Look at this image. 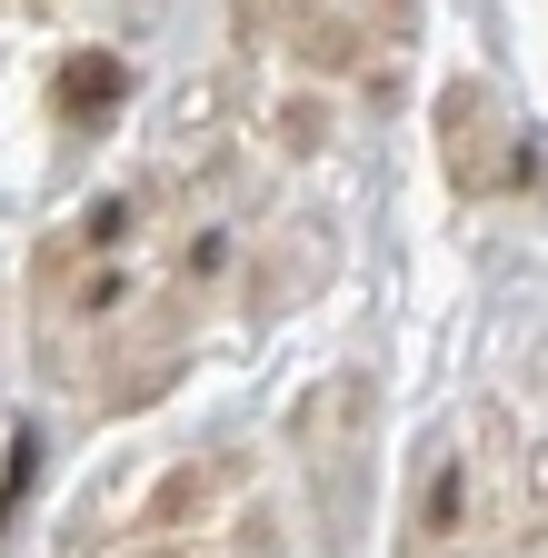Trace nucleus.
I'll return each instance as SVG.
<instances>
[{
	"mask_svg": "<svg viewBox=\"0 0 548 558\" xmlns=\"http://www.w3.org/2000/svg\"><path fill=\"white\" fill-rule=\"evenodd\" d=\"M130 90V70L110 60V50H90V60H71V70H60V110H71V120H90L100 100H120Z\"/></svg>",
	"mask_w": 548,
	"mask_h": 558,
	"instance_id": "20e7f679",
	"label": "nucleus"
},
{
	"mask_svg": "<svg viewBox=\"0 0 548 558\" xmlns=\"http://www.w3.org/2000/svg\"><path fill=\"white\" fill-rule=\"evenodd\" d=\"M369 418H379V389H369L360 369L319 379V389L290 409V459H300V478H309V509H319L329 538H350V519H360V499H369Z\"/></svg>",
	"mask_w": 548,
	"mask_h": 558,
	"instance_id": "f257e3e1",
	"label": "nucleus"
},
{
	"mask_svg": "<svg viewBox=\"0 0 548 558\" xmlns=\"http://www.w3.org/2000/svg\"><path fill=\"white\" fill-rule=\"evenodd\" d=\"M478 478H489V459L478 449H429L419 459V488H409V538L399 558H478Z\"/></svg>",
	"mask_w": 548,
	"mask_h": 558,
	"instance_id": "f03ea898",
	"label": "nucleus"
},
{
	"mask_svg": "<svg viewBox=\"0 0 548 558\" xmlns=\"http://www.w3.org/2000/svg\"><path fill=\"white\" fill-rule=\"evenodd\" d=\"M439 140H449V180H459L468 199H489V190L519 180V130L489 110V90H478V81H459V90L439 100Z\"/></svg>",
	"mask_w": 548,
	"mask_h": 558,
	"instance_id": "7ed1b4c3",
	"label": "nucleus"
}]
</instances>
